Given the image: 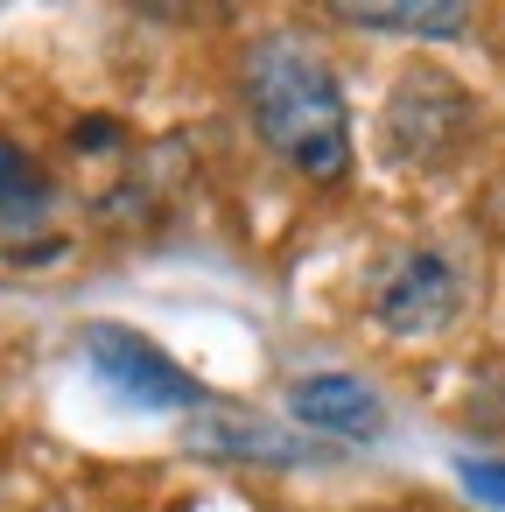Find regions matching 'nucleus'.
I'll return each instance as SVG.
<instances>
[{
    "label": "nucleus",
    "instance_id": "1",
    "mask_svg": "<svg viewBox=\"0 0 505 512\" xmlns=\"http://www.w3.org/2000/svg\"><path fill=\"white\" fill-rule=\"evenodd\" d=\"M239 99L253 134L267 141L274 162H288L309 183H337L351 169V106L337 71L295 43V36H260L239 64Z\"/></svg>",
    "mask_w": 505,
    "mask_h": 512
},
{
    "label": "nucleus",
    "instance_id": "2",
    "mask_svg": "<svg viewBox=\"0 0 505 512\" xmlns=\"http://www.w3.org/2000/svg\"><path fill=\"white\" fill-rule=\"evenodd\" d=\"M372 316L379 330L393 337H442L456 316H463V267L442 253V246H414L400 253L379 288H372Z\"/></svg>",
    "mask_w": 505,
    "mask_h": 512
},
{
    "label": "nucleus",
    "instance_id": "3",
    "mask_svg": "<svg viewBox=\"0 0 505 512\" xmlns=\"http://www.w3.org/2000/svg\"><path fill=\"white\" fill-rule=\"evenodd\" d=\"M85 358H92V372H99L120 400H134V407H197V400H204V386H197L176 358H162L141 330L92 323V330H85Z\"/></svg>",
    "mask_w": 505,
    "mask_h": 512
},
{
    "label": "nucleus",
    "instance_id": "4",
    "mask_svg": "<svg viewBox=\"0 0 505 512\" xmlns=\"http://www.w3.org/2000/svg\"><path fill=\"white\" fill-rule=\"evenodd\" d=\"M288 407H295L309 428L344 435V442H365V435H379V428H386L379 393H372V386H358L351 372H309V379H295Z\"/></svg>",
    "mask_w": 505,
    "mask_h": 512
},
{
    "label": "nucleus",
    "instance_id": "5",
    "mask_svg": "<svg viewBox=\"0 0 505 512\" xmlns=\"http://www.w3.org/2000/svg\"><path fill=\"white\" fill-rule=\"evenodd\" d=\"M50 218V176L0 134V239H15V232H36Z\"/></svg>",
    "mask_w": 505,
    "mask_h": 512
},
{
    "label": "nucleus",
    "instance_id": "6",
    "mask_svg": "<svg viewBox=\"0 0 505 512\" xmlns=\"http://www.w3.org/2000/svg\"><path fill=\"white\" fill-rule=\"evenodd\" d=\"M344 29H372V36H428L449 43L470 29V8H337Z\"/></svg>",
    "mask_w": 505,
    "mask_h": 512
},
{
    "label": "nucleus",
    "instance_id": "7",
    "mask_svg": "<svg viewBox=\"0 0 505 512\" xmlns=\"http://www.w3.org/2000/svg\"><path fill=\"white\" fill-rule=\"evenodd\" d=\"M463 477H470L477 491H498V498H505V470H484V463H463Z\"/></svg>",
    "mask_w": 505,
    "mask_h": 512
}]
</instances>
